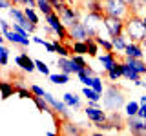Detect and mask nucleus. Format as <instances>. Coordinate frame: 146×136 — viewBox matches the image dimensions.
I'll list each match as a JSON object with an SVG mask.
<instances>
[{
	"mask_svg": "<svg viewBox=\"0 0 146 136\" xmlns=\"http://www.w3.org/2000/svg\"><path fill=\"white\" fill-rule=\"evenodd\" d=\"M82 24L86 26V29L90 31L91 36H102V29H106L104 26V15L102 13H93V11H86L82 15Z\"/></svg>",
	"mask_w": 146,
	"mask_h": 136,
	"instance_id": "7ed1b4c3",
	"label": "nucleus"
},
{
	"mask_svg": "<svg viewBox=\"0 0 146 136\" xmlns=\"http://www.w3.org/2000/svg\"><path fill=\"white\" fill-rule=\"evenodd\" d=\"M104 26H106V33L110 38L124 33V20L119 16H111V15H104Z\"/></svg>",
	"mask_w": 146,
	"mask_h": 136,
	"instance_id": "0eeeda50",
	"label": "nucleus"
},
{
	"mask_svg": "<svg viewBox=\"0 0 146 136\" xmlns=\"http://www.w3.org/2000/svg\"><path fill=\"white\" fill-rule=\"evenodd\" d=\"M124 56H131V58H144V51L141 42H130L124 51Z\"/></svg>",
	"mask_w": 146,
	"mask_h": 136,
	"instance_id": "f3484780",
	"label": "nucleus"
},
{
	"mask_svg": "<svg viewBox=\"0 0 146 136\" xmlns=\"http://www.w3.org/2000/svg\"><path fill=\"white\" fill-rule=\"evenodd\" d=\"M102 9H104V15L119 16L122 20H126L131 15V7L124 0H102Z\"/></svg>",
	"mask_w": 146,
	"mask_h": 136,
	"instance_id": "20e7f679",
	"label": "nucleus"
},
{
	"mask_svg": "<svg viewBox=\"0 0 146 136\" xmlns=\"http://www.w3.org/2000/svg\"><path fill=\"white\" fill-rule=\"evenodd\" d=\"M143 20H144V26H146V16H143Z\"/></svg>",
	"mask_w": 146,
	"mask_h": 136,
	"instance_id": "a18cd8bd",
	"label": "nucleus"
},
{
	"mask_svg": "<svg viewBox=\"0 0 146 136\" xmlns=\"http://www.w3.org/2000/svg\"><path fill=\"white\" fill-rule=\"evenodd\" d=\"M124 33L131 42H143V38L146 36V26H144L143 16L131 13L124 20Z\"/></svg>",
	"mask_w": 146,
	"mask_h": 136,
	"instance_id": "f03ea898",
	"label": "nucleus"
},
{
	"mask_svg": "<svg viewBox=\"0 0 146 136\" xmlns=\"http://www.w3.org/2000/svg\"><path fill=\"white\" fill-rule=\"evenodd\" d=\"M36 9H38L40 13H44V16H46V15H49V13H53V11H55L53 4L49 2V0H36Z\"/></svg>",
	"mask_w": 146,
	"mask_h": 136,
	"instance_id": "5701e85b",
	"label": "nucleus"
},
{
	"mask_svg": "<svg viewBox=\"0 0 146 136\" xmlns=\"http://www.w3.org/2000/svg\"><path fill=\"white\" fill-rule=\"evenodd\" d=\"M29 87H31V91H33L35 94H38V96H44V93H46V91H44L42 87H40V85H36V84H33V85H29Z\"/></svg>",
	"mask_w": 146,
	"mask_h": 136,
	"instance_id": "f704fd0d",
	"label": "nucleus"
},
{
	"mask_svg": "<svg viewBox=\"0 0 146 136\" xmlns=\"http://www.w3.org/2000/svg\"><path fill=\"white\" fill-rule=\"evenodd\" d=\"M68 35H70V42H77V40H80V42H86V40L90 38V31L86 29V26L80 22H77L75 26L68 27Z\"/></svg>",
	"mask_w": 146,
	"mask_h": 136,
	"instance_id": "1a4fd4ad",
	"label": "nucleus"
},
{
	"mask_svg": "<svg viewBox=\"0 0 146 136\" xmlns=\"http://www.w3.org/2000/svg\"><path fill=\"white\" fill-rule=\"evenodd\" d=\"M35 63H36V69L42 73V75H49V67L46 65L42 60H35Z\"/></svg>",
	"mask_w": 146,
	"mask_h": 136,
	"instance_id": "473e14b6",
	"label": "nucleus"
},
{
	"mask_svg": "<svg viewBox=\"0 0 146 136\" xmlns=\"http://www.w3.org/2000/svg\"><path fill=\"white\" fill-rule=\"evenodd\" d=\"M36 7H31V6H24V13H26V16H27V20L29 22H33V24L36 26L38 24V15H36V11H35Z\"/></svg>",
	"mask_w": 146,
	"mask_h": 136,
	"instance_id": "c756f323",
	"label": "nucleus"
},
{
	"mask_svg": "<svg viewBox=\"0 0 146 136\" xmlns=\"http://www.w3.org/2000/svg\"><path fill=\"white\" fill-rule=\"evenodd\" d=\"M86 116H88V120H91L93 124H102V122H108V116L106 111H102V109H99V102H88V107L84 109Z\"/></svg>",
	"mask_w": 146,
	"mask_h": 136,
	"instance_id": "6e6552de",
	"label": "nucleus"
},
{
	"mask_svg": "<svg viewBox=\"0 0 146 136\" xmlns=\"http://www.w3.org/2000/svg\"><path fill=\"white\" fill-rule=\"evenodd\" d=\"M124 62L128 65H131L137 73H146V60L144 58H131V56H124Z\"/></svg>",
	"mask_w": 146,
	"mask_h": 136,
	"instance_id": "6ab92c4d",
	"label": "nucleus"
},
{
	"mask_svg": "<svg viewBox=\"0 0 146 136\" xmlns=\"http://www.w3.org/2000/svg\"><path fill=\"white\" fill-rule=\"evenodd\" d=\"M86 42H88V54L91 58H97L99 56V44L95 40V36H90Z\"/></svg>",
	"mask_w": 146,
	"mask_h": 136,
	"instance_id": "393cba45",
	"label": "nucleus"
},
{
	"mask_svg": "<svg viewBox=\"0 0 146 136\" xmlns=\"http://www.w3.org/2000/svg\"><path fill=\"white\" fill-rule=\"evenodd\" d=\"M82 56H84V54H71V58H73V60H75L77 63H79L80 67H86V65H88V62H86Z\"/></svg>",
	"mask_w": 146,
	"mask_h": 136,
	"instance_id": "72a5a7b5",
	"label": "nucleus"
},
{
	"mask_svg": "<svg viewBox=\"0 0 146 136\" xmlns=\"http://www.w3.org/2000/svg\"><path fill=\"white\" fill-rule=\"evenodd\" d=\"M91 87L97 91V93H100V94H102V93H104V89H106V87H104V84H102V80H100L97 75L93 76V84H91Z\"/></svg>",
	"mask_w": 146,
	"mask_h": 136,
	"instance_id": "7c9ffc66",
	"label": "nucleus"
},
{
	"mask_svg": "<svg viewBox=\"0 0 146 136\" xmlns=\"http://www.w3.org/2000/svg\"><path fill=\"white\" fill-rule=\"evenodd\" d=\"M121 65H122V78H126V80H130V82L141 80V73H137L131 65H128L126 62H121Z\"/></svg>",
	"mask_w": 146,
	"mask_h": 136,
	"instance_id": "a211bd4d",
	"label": "nucleus"
},
{
	"mask_svg": "<svg viewBox=\"0 0 146 136\" xmlns=\"http://www.w3.org/2000/svg\"><path fill=\"white\" fill-rule=\"evenodd\" d=\"M15 63H17V65L20 67V69L24 71V73H33V71L36 69L35 60H31L27 53H20V54H17V56H15Z\"/></svg>",
	"mask_w": 146,
	"mask_h": 136,
	"instance_id": "f8f14e48",
	"label": "nucleus"
},
{
	"mask_svg": "<svg viewBox=\"0 0 146 136\" xmlns=\"http://www.w3.org/2000/svg\"><path fill=\"white\" fill-rule=\"evenodd\" d=\"M131 13H135L139 16H146V0H137L131 6Z\"/></svg>",
	"mask_w": 146,
	"mask_h": 136,
	"instance_id": "cd10ccee",
	"label": "nucleus"
},
{
	"mask_svg": "<svg viewBox=\"0 0 146 136\" xmlns=\"http://www.w3.org/2000/svg\"><path fill=\"white\" fill-rule=\"evenodd\" d=\"M0 26H2V33H6V31H9L13 27V26H9V22L6 20V18H2V20H0Z\"/></svg>",
	"mask_w": 146,
	"mask_h": 136,
	"instance_id": "e433bc0d",
	"label": "nucleus"
},
{
	"mask_svg": "<svg viewBox=\"0 0 146 136\" xmlns=\"http://www.w3.org/2000/svg\"><path fill=\"white\" fill-rule=\"evenodd\" d=\"M126 127L131 134H146V120L139 116H126Z\"/></svg>",
	"mask_w": 146,
	"mask_h": 136,
	"instance_id": "9b49d317",
	"label": "nucleus"
},
{
	"mask_svg": "<svg viewBox=\"0 0 146 136\" xmlns=\"http://www.w3.org/2000/svg\"><path fill=\"white\" fill-rule=\"evenodd\" d=\"M46 24L51 26V29L55 31V36H57V38H60L62 42H68V40H70L68 27L64 26V22L60 20V16H58L57 11H53V13H49V15H46Z\"/></svg>",
	"mask_w": 146,
	"mask_h": 136,
	"instance_id": "423d86ee",
	"label": "nucleus"
},
{
	"mask_svg": "<svg viewBox=\"0 0 146 136\" xmlns=\"http://www.w3.org/2000/svg\"><path fill=\"white\" fill-rule=\"evenodd\" d=\"M102 103H104V109L110 112L113 111H121L122 107L126 105V98H124V93L122 89L115 84H110L106 89H104V98H102Z\"/></svg>",
	"mask_w": 146,
	"mask_h": 136,
	"instance_id": "f257e3e1",
	"label": "nucleus"
},
{
	"mask_svg": "<svg viewBox=\"0 0 146 136\" xmlns=\"http://www.w3.org/2000/svg\"><path fill=\"white\" fill-rule=\"evenodd\" d=\"M82 94L88 98V102H100V93H97V91H95L93 87H90V85H84Z\"/></svg>",
	"mask_w": 146,
	"mask_h": 136,
	"instance_id": "4be33fe9",
	"label": "nucleus"
},
{
	"mask_svg": "<svg viewBox=\"0 0 146 136\" xmlns=\"http://www.w3.org/2000/svg\"><path fill=\"white\" fill-rule=\"evenodd\" d=\"M11 6H13V4L9 2V0H0V7H2V9H6V11H7V9L11 7Z\"/></svg>",
	"mask_w": 146,
	"mask_h": 136,
	"instance_id": "4c0bfd02",
	"label": "nucleus"
},
{
	"mask_svg": "<svg viewBox=\"0 0 146 136\" xmlns=\"http://www.w3.org/2000/svg\"><path fill=\"white\" fill-rule=\"evenodd\" d=\"M139 102H141V103H146V94H144V96H141V98H139Z\"/></svg>",
	"mask_w": 146,
	"mask_h": 136,
	"instance_id": "c03bdc74",
	"label": "nucleus"
},
{
	"mask_svg": "<svg viewBox=\"0 0 146 136\" xmlns=\"http://www.w3.org/2000/svg\"><path fill=\"white\" fill-rule=\"evenodd\" d=\"M49 80L57 85H62V84H68L70 82V75L68 73H60V75H49Z\"/></svg>",
	"mask_w": 146,
	"mask_h": 136,
	"instance_id": "c85d7f7f",
	"label": "nucleus"
},
{
	"mask_svg": "<svg viewBox=\"0 0 146 136\" xmlns=\"http://www.w3.org/2000/svg\"><path fill=\"white\" fill-rule=\"evenodd\" d=\"M62 100L66 102V105H68V107H73V109H80V107H82V100L77 96L75 93H66Z\"/></svg>",
	"mask_w": 146,
	"mask_h": 136,
	"instance_id": "aec40b11",
	"label": "nucleus"
},
{
	"mask_svg": "<svg viewBox=\"0 0 146 136\" xmlns=\"http://www.w3.org/2000/svg\"><path fill=\"white\" fill-rule=\"evenodd\" d=\"M137 116H139V118H143V120H146V103H141V107H139V112H137Z\"/></svg>",
	"mask_w": 146,
	"mask_h": 136,
	"instance_id": "c9c22d12",
	"label": "nucleus"
},
{
	"mask_svg": "<svg viewBox=\"0 0 146 136\" xmlns=\"http://www.w3.org/2000/svg\"><path fill=\"white\" fill-rule=\"evenodd\" d=\"M55 11L58 13V16H60V20L64 22V26H66V27L75 26L77 22H80V18H82L80 9H79V7L70 6L68 2L60 4V6H57V7H55Z\"/></svg>",
	"mask_w": 146,
	"mask_h": 136,
	"instance_id": "39448f33",
	"label": "nucleus"
},
{
	"mask_svg": "<svg viewBox=\"0 0 146 136\" xmlns=\"http://www.w3.org/2000/svg\"><path fill=\"white\" fill-rule=\"evenodd\" d=\"M0 89H2V98H4V100L9 98L11 94H15V93H17L15 84H13V82H7V80L0 82Z\"/></svg>",
	"mask_w": 146,
	"mask_h": 136,
	"instance_id": "412c9836",
	"label": "nucleus"
},
{
	"mask_svg": "<svg viewBox=\"0 0 146 136\" xmlns=\"http://www.w3.org/2000/svg\"><path fill=\"white\" fill-rule=\"evenodd\" d=\"M22 6H31V7H36V0H20Z\"/></svg>",
	"mask_w": 146,
	"mask_h": 136,
	"instance_id": "58836bf2",
	"label": "nucleus"
},
{
	"mask_svg": "<svg viewBox=\"0 0 146 136\" xmlns=\"http://www.w3.org/2000/svg\"><path fill=\"white\" fill-rule=\"evenodd\" d=\"M141 45H143V51H144V58H146V36L143 38V42H141Z\"/></svg>",
	"mask_w": 146,
	"mask_h": 136,
	"instance_id": "79ce46f5",
	"label": "nucleus"
},
{
	"mask_svg": "<svg viewBox=\"0 0 146 136\" xmlns=\"http://www.w3.org/2000/svg\"><path fill=\"white\" fill-rule=\"evenodd\" d=\"M106 75H108L110 82H117L119 78H122V65H121V62H117V65L113 67L111 71H108Z\"/></svg>",
	"mask_w": 146,
	"mask_h": 136,
	"instance_id": "a878e982",
	"label": "nucleus"
},
{
	"mask_svg": "<svg viewBox=\"0 0 146 136\" xmlns=\"http://www.w3.org/2000/svg\"><path fill=\"white\" fill-rule=\"evenodd\" d=\"M71 51L73 54H88V42H71Z\"/></svg>",
	"mask_w": 146,
	"mask_h": 136,
	"instance_id": "b1692460",
	"label": "nucleus"
},
{
	"mask_svg": "<svg viewBox=\"0 0 146 136\" xmlns=\"http://www.w3.org/2000/svg\"><path fill=\"white\" fill-rule=\"evenodd\" d=\"M139 107H141V102H126L124 105V112L126 116H137V112H139Z\"/></svg>",
	"mask_w": 146,
	"mask_h": 136,
	"instance_id": "bb28decb",
	"label": "nucleus"
},
{
	"mask_svg": "<svg viewBox=\"0 0 146 136\" xmlns=\"http://www.w3.org/2000/svg\"><path fill=\"white\" fill-rule=\"evenodd\" d=\"M57 65H58V69H60L62 73H68V75H73V73L77 75L80 69H84V67H80L71 56H58Z\"/></svg>",
	"mask_w": 146,
	"mask_h": 136,
	"instance_id": "9d476101",
	"label": "nucleus"
},
{
	"mask_svg": "<svg viewBox=\"0 0 146 136\" xmlns=\"http://www.w3.org/2000/svg\"><path fill=\"white\" fill-rule=\"evenodd\" d=\"M97 60L100 62V65H102V69L104 71H111L113 67L117 65V58H115V51H111V53H108V51H104V54H99L97 56Z\"/></svg>",
	"mask_w": 146,
	"mask_h": 136,
	"instance_id": "4468645a",
	"label": "nucleus"
},
{
	"mask_svg": "<svg viewBox=\"0 0 146 136\" xmlns=\"http://www.w3.org/2000/svg\"><path fill=\"white\" fill-rule=\"evenodd\" d=\"M111 42H113V51H117V53H124V51H126V47H128V44H130L131 40L126 36V33H121V35L113 36Z\"/></svg>",
	"mask_w": 146,
	"mask_h": 136,
	"instance_id": "dca6fc26",
	"label": "nucleus"
},
{
	"mask_svg": "<svg viewBox=\"0 0 146 136\" xmlns=\"http://www.w3.org/2000/svg\"><path fill=\"white\" fill-rule=\"evenodd\" d=\"M7 56H9V51H7V47L6 45H0V65H4L6 67L7 65Z\"/></svg>",
	"mask_w": 146,
	"mask_h": 136,
	"instance_id": "2f4dec72",
	"label": "nucleus"
},
{
	"mask_svg": "<svg viewBox=\"0 0 146 136\" xmlns=\"http://www.w3.org/2000/svg\"><path fill=\"white\" fill-rule=\"evenodd\" d=\"M33 42H35V44L44 45V44H46V40H44V38H38V36H33Z\"/></svg>",
	"mask_w": 146,
	"mask_h": 136,
	"instance_id": "ea45409f",
	"label": "nucleus"
},
{
	"mask_svg": "<svg viewBox=\"0 0 146 136\" xmlns=\"http://www.w3.org/2000/svg\"><path fill=\"white\" fill-rule=\"evenodd\" d=\"M49 2L53 4V7H57V6H60V4H64L66 0H49Z\"/></svg>",
	"mask_w": 146,
	"mask_h": 136,
	"instance_id": "a19ab883",
	"label": "nucleus"
},
{
	"mask_svg": "<svg viewBox=\"0 0 146 136\" xmlns=\"http://www.w3.org/2000/svg\"><path fill=\"white\" fill-rule=\"evenodd\" d=\"M4 36H6V40H9L11 44L20 45V47H27V45H29V38H27V36H22L20 33H17L13 27H11L9 31H6V33H4Z\"/></svg>",
	"mask_w": 146,
	"mask_h": 136,
	"instance_id": "2eb2a0df",
	"label": "nucleus"
},
{
	"mask_svg": "<svg viewBox=\"0 0 146 136\" xmlns=\"http://www.w3.org/2000/svg\"><path fill=\"white\" fill-rule=\"evenodd\" d=\"M124 2H126V4H128V6H130V7H131V6H133V4L137 2V0H124Z\"/></svg>",
	"mask_w": 146,
	"mask_h": 136,
	"instance_id": "37998d69",
	"label": "nucleus"
},
{
	"mask_svg": "<svg viewBox=\"0 0 146 136\" xmlns=\"http://www.w3.org/2000/svg\"><path fill=\"white\" fill-rule=\"evenodd\" d=\"M57 134H66V136H71V134H84V129L79 127V124H71L68 118H64V122L60 124V127L57 129Z\"/></svg>",
	"mask_w": 146,
	"mask_h": 136,
	"instance_id": "ddd939ff",
	"label": "nucleus"
}]
</instances>
